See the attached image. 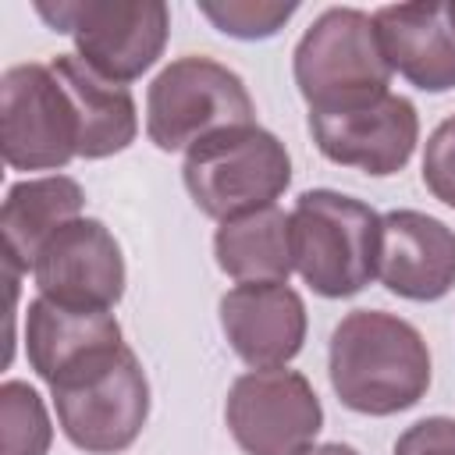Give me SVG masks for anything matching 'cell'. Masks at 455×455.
I'll return each instance as SVG.
<instances>
[{"mask_svg": "<svg viewBox=\"0 0 455 455\" xmlns=\"http://www.w3.org/2000/svg\"><path fill=\"white\" fill-rule=\"evenodd\" d=\"M291 71L309 114L373 103L391 92L395 75L380 50L373 14L359 7H327L313 18L295 43Z\"/></svg>", "mask_w": 455, "mask_h": 455, "instance_id": "obj_3", "label": "cell"}, {"mask_svg": "<svg viewBox=\"0 0 455 455\" xmlns=\"http://www.w3.org/2000/svg\"><path fill=\"white\" fill-rule=\"evenodd\" d=\"M36 14L53 32H68L78 57L117 85L142 78L171 36L164 0H36Z\"/></svg>", "mask_w": 455, "mask_h": 455, "instance_id": "obj_7", "label": "cell"}, {"mask_svg": "<svg viewBox=\"0 0 455 455\" xmlns=\"http://www.w3.org/2000/svg\"><path fill=\"white\" fill-rule=\"evenodd\" d=\"M181 181L206 217L231 220L277 206L291 185V156L274 132L242 124L196 142L185 153Z\"/></svg>", "mask_w": 455, "mask_h": 455, "instance_id": "obj_5", "label": "cell"}, {"mask_svg": "<svg viewBox=\"0 0 455 455\" xmlns=\"http://www.w3.org/2000/svg\"><path fill=\"white\" fill-rule=\"evenodd\" d=\"M117 345H124V338L110 309H75L46 295H36L25 309V355L46 384Z\"/></svg>", "mask_w": 455, "mask_h": 455, "instance_id": "obj_15", "label": "cell"}, {"mask_svg": "<svg viewBox=\"0 0 455 455\" xmlns=\"http://www.w3.org/2000/svg\"><path fill=\"white\" fill-rule=\"evenodd\" d=\"M224 419L245 455H299L320 427L323 405L299 370H249L231 380Z\"/></svg>", "mask_w": 455, "mask_h": 455, "instance_id": "obj_9", "label": "cell"}, {"mask_svg": "<svg viewBox=\"0 0 455 455\" xmlns=\"http://www.w3.org/2000/svg\"><path fill=\"white\" fill-rule=\"evenodd\" d=\"M291 259L299 277L323 299L359 295L377 277L380 213L345 192L309 188L291 213Z\"/></svg>", "mask_w": 455, "mask_h": 455, "instance_id": "obj_2", "label": "cell"}, {"mask_svg": "<svg viewBox=\"0 0 455 455\" xmlns=\"http://www.w3.org/2000/svg\"><path fill=\"white\" fill-rule=\"evenodd\" d=\"M0 149L14 171H60L78 156V114L50 64H14L0 78Z\"/></svg>", "mask_w": 455, "mask_h": 455, "instance_id": "obj_8", "label": "cell"}, {"mask_svg": "<svg viewBox=\"0 0 455 455\" xmlns=\"http://www.w3.org/2000/svg\"><path fill=\"white\" fill-rule=\"evenodd\" d=\"M309 135L331 164L387 178L412 160L419 142V114L412 100L387 92L363 107L309 114Z\"/></svg>", "mask_w": 455, "mask_h": 455, "instance_id": "obj_11", "label": "cell"}, {"mask_svg": "<svg viewBox=\"0 0 455 455\" xmlns=\"http://www.w3.org/2000/svg\"><path fill=\"white\" fill-rule=\"evenodd\" d=\"M0 430L4 448L0 455H46L53 441V427L46 416V405L36 387L25 380H4L0 384Z\"/></svg>", "mask_w": 455, "mask_h": 455, "instance_id": "obj_19", "label": "cell"}, {"mask_svg": "<svg viewBox=\"0 0 455 455\" xmlns=\"http://www.w3.org/2000/svg\"><path fill=\"white\" fill-rule=\"evenodd\" d=\"M373 28L391 71L409 85L423 92L455 89V0L377 7Z\"/></svg>", "mask_w": 455, "mask_h": 455, "instance_id": "obj_14", "label": "cell"}, {"mask_svg": "<svg viewBox=\"0 0 455 455\" xmlns=\"http://www.w3.org/2000/svg\"><path fill=\"white\" fill-rule=\"evenodd\" d=\"M64 437L85 455L132 448L149 419V380L128 345L100 352L50 384Z\"/></svg>", "mask_w": 455, "mask_h": 455, "instance_id": "obj_4", "label": "cell"}, {"mask_svg": "<svg viewBox=\"0 0 455 455\" xmlns=\"http://www.w3.org/2000/svg\"><path fill=\"white\" fill-rule=\"evenodd\" d=\"M82 206H85V192L68 174L14 181L0 206V235H4L7 270L32 274V263H36V252L43 249V242L68 220L82 217Z\"/></svg>", "mask_w": 455, "mask_h": 455, "instance_id": "obj_17", "label": "cell"}, {"mask_svg": "<svg viewBox=\"0 0 455 455\" xmlns=\"http://www.w3.org/2000/svg\"><path fill=\"white\" fill-rule=\"evenodd\" d=\"M395 455H455V419L427 416L405 427L395 441Z\"/></svg>", "mask_w": 455, "mask_h": 455, "instance_id": "obj_22", "label": "cell"}, {"mask_svg": "<svg viewBox=\"0 0 455 455\" xmlns=\"http://www.w3.org/2000/svg\"><path fill=\"white\" fill-rule=\"evenodd\" d=\"M299 455H359L352 444H341V441H327V444H309L306 451Z\"/></svg>", "mask_w": 455, "mask_h": 455, "instance_id": "obj_23", "label": "cell"}, {"mask_svg": "<svg viewBox=\"0 0 455 455\" xmlns=\"http://www.w3.org/2000/svg\"><path fill=\"white\" fill-rule=\"evenodd\" d=\"M327 373L345 409L395 416L427 395L430 348L409 320L384 309H352L331 331Z\"/></svg>", "mask_w": 455, "mask_h": 455, "instance_id": "obj_1", "label": "cell"}, {"mask_svg": "<svg viewBox=\"0 0 455 455\" xmlns=\"http://www.w3.org/2000/svg\"><path fill=\"white\" fill-rule=\"evenodd\" d=\"M50 68L64 82L75 103V114H78V156L103 160L135 142L139 110H135V96L128 92V85L107 82L78 53H57Z\"/></svg>", "mask_w": 455, "mask_h": 455, "instance_id": "obj_16", "label": "cell"}, {"mask_svg": "<svg viewBox=\"0 0 455 455\" xmlns=\"http://www.w3.org/2000/svg\"><path fill=\"white\" fill-rule=\"evenodd\" d=\"M242 124H256L252 96L242 75L213 57H178L146 89V135L164 153H188L196 142Z\"/></svg>", "mask_w": 455, "mask_h": 455, "instance_id": "obj_6", "label": "cell"}, {"mask_svg": "<svg viewBox=\"0 0 455 455\" xmlns=\"http://www.w3.org/2000/svg\"><path fill=\"white\" fill-rule=\"evenodd\" d=\"M423 185L434 199L455 210V114L444 117L423 149Z\"/></svg>", "mask_w": 455, "mask_h": 455, "instance_id": "obj_21", "label": "cell"}, {"mask_svg": "<svg viewBox=\"0 0 455 455\" xmlns=\"http://www.w3.org/2000/svg\"><path fill=\"white\" fill-rule=\"evenodd\" d=\"M217 267L238 281H288L295 270L291 259V224L281 206H263L231 220H220L213 235Z\"/></svg>", "mask_w": 455, "mask_h": 455, "instance_id": "obj_18", "label": "cell"}, {"mask_svg": "<svg viewBox=\"0 0 455 455\" xmlns=\"http://www.w3.org/2000/svg\"><path fill=\"white\" fill-rule=\"evenodd\" d=\"M306 302L288 281L235 284L220 299V331L252 370L291 363L306 341Z\"/></svg>", "mask_w": 455, "mask_h": 455, "instance_id": "obj_12", "label": "cell"}, {"mask_svg": "<svg viewBox=\"0 0 455 455\" xmlns=\"http://www.w3.org/2000/svg\"><path fill=\"white\" fill-rule=\"evenodd\" d=\"M39 295L75 309H114L124 295V256L114 231L96 217L57 228L32 263Z\"/></svg>", "mask_w": 455, "mask_h": 455, "instance_id": "obj_10", "label": "cell"}, {"mask_svg": "<svg viewBox=\"0 0 455 455\" xmlns=\"http://www.w3.org/2000/svg\"><path fill=\"white\" fill-rule=\"evenodd\" d=\"M380 284L409 302H437L455 288V231L423 210L380 217Z\"/></svg>", "mask_w": 455, "mask_h": 455, "instance_id": "obj_13", "label": "cell"}, {"mask_svg": "<svg viewBox=\"0 0 455 455\" xmlns=\"http://www.w3.org/2000/svg\"><path fill=\"white\" fill-rule=\"evenodd\" d=\"M295 11L299 4L291 0H199V14L210 18L217 32L235 39H270Z\"/></svg>", "mask_w": 455, "mask_h": 455, "instance_id": "obj_20", "label": "cell"}]
</instances>
